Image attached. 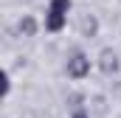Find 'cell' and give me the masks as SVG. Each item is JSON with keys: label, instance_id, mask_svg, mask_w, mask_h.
<instances>
[{"label": "cell", "instance_id": "cell-1", "mask_svg": "<svg viewBox=\"0 0 121 118\" xmlns=\"http://www.w3.org/2000/svg\"><path fill=\"white\" fill-rule=\"evenodd\" d=\"M68 11H70V0H51L48 3V14H45V28L62 31V25L68 23Z\"/></svg>", "mask_w": 121, "mask_h": 118}, {"label": "cell", "instance_id": "cell-2", "mask_svg": "<svg viewBox=\"0 0 121 118\" xmlns=\"http://www.w3.org/2000/svg\"><path fill=\"white\" fill-rule=\"evenodd\" d=\"M87 70H90V59L85 54H76L73 59H68V76L70 79H82V76H87Z\"/></svg>", "mask_w": 121, "mask_h": 118}, {"label": "cell", "instance_id": "cell-3", "mask_svg": "<svg viewBox=\"0 0 121 118\" xmlns=\"http://www.w3.org/2000/svg\"><path fill=\"white\" fill-rule=\"evenodd\" d=\"M104 62H101V67H104V73H113V70H118V62H116V54H110V51H104Z\"/></svg>", "mask_w": 121, "mask_h": 118}, {"label": "cell", "instance_id": "cell-4", "mask_svg": "<svg viewBox=\"0 0 121 118\" xmlns=\"http://www.w3.org/2000/svg\"><path fill=\"white\" fill-rule=\"evenodd\" d=\"M20 31H26V34H34V20H28V17H26V20L20 23Z\"/></svg>", "mask_w": 121, "mask_h": 118}, {"label": "cell", "instance_id": "cell-5", "mask_svg": "<svg viewBox=\"0 0 121 118\" xmlns=\"http://www.w3.org/2000/svg\"><path fill=\"white\" fill-rule=\"evenodd\" d=\"M73 118H87V113H82V110H79V113H73Z\"/></svg>", "mask_w": 121, "mask_h": 118}]
</instances>
